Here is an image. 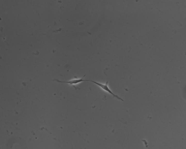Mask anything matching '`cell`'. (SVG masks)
Returning <instances> with one entry per match:
<instances>
[{"instance_id":"6da1fadb","label":"cell","mask_w":186,"mask_h":149,"mask_svg":"<svg viewBox=\"0 0 186 149\" xmlns=\"http://www.w3.org/2000/svg\"><path fill=\"white\" fill-rule=\"evenodd\" d=\"M90 81L91 82L95 84L98 86L99 87L103 90L105 91L108 92L109 94H110L113 97L116 98L117 99L120 100L121 101H123V100L120 97H119L118 95L114 94L113 92L111 90V89L109 88L108 86V82L107 81L106 82V84H104L100 82H96L95 81H92L90 80H87V81Z\"/></svg>"},{"instance_id":"7a4b0ae2","label":"cell","mask_w":186,"mask_h":149,"mask_svg":"<svg viewBox=\"0 0 186 149\" xmlns=\"http://www.w3.org/2000/svg\"><path fill=\"white\" fill-rule=\"evenodd\" d=\"M86 75V74H85L81 78L75 79L68 81H61L58 80H56V81L58 82L66 83L71 85H76L83 81H87V80L83 79V78Z\"/></svg>"}]
</instances>
